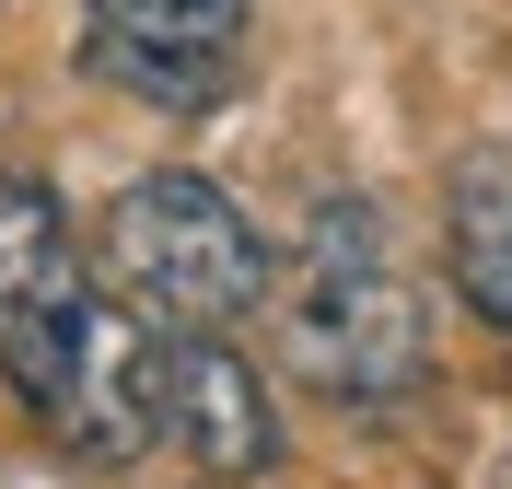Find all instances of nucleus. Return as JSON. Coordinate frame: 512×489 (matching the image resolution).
<instances>
[{
    "label": "nucleus",
    "mask_w": 512,
    "mask_h": 489,
    "mask_svg": "<svg viewBox=\"0 0 512 489\" xmlns=\"http://www.w3.org/2000/svg\"><path fill=\"white\" fill-rule=\"evenodd\" d=\"M280 350L315 396H350V408H396V396L431 373V315H419V280L384 245L373 198H326L303 222V257H291L280 292Z\"/></svg>",
    "instance_id": "1"
},
{
    "label": "nucleus",
    "mask_w": 512,
    "mask_h": 489,
    "mask_svg": "<svg viewBox=\"0 0 512 489\" xmlns=\"http://www.w3.org/2000/svg\"><path fill=\"white\" fill-rule=\"evenodd\" d=\"M105 280H117V303H140L152 326H245L256 303L280 292L268 233H256L210 175H187V163L117 187V210H105Z\"/></svg>",
    "instance_id": "2"
},
{
    "label": "nucleus",
    "mask_w": 512,
    "mask_h": 489,
    "mask_svg": "<svg viewBox=\"0 0 512 489\" xmlns=\"http://www.w3.org/2000/svg\"><path fill=\"white\" fill-rule=\"evenodd\" d=\"M0 385L24 396L35 420L59 431L70 455L94 466H128L163 443V396H152V315L117 292H82L47 338H24V350L0 361Z\"/></svg>",
    "instance_id": "3"
},
{
    "label": "nucleus",
    "mask_w": 512,
    "mask_h": 489,
    "mask_svg": "<svg viewBox=\"0 0 512 489\" xmlns=\"http://www.w3.org/2000/svg\"><path fill=\"white\" fill-rule=\"evenodd\" d=\"M82 70L152 117H210L245 82V0H82Z\"/></svg>",
    "instance_id": "4"
},
{
    "label": "nucleus",
    "mask_w": 512,
    "mask_h": 489,
    "mask_svg": "<svg viewBox=\"0 0 512 489\" xmlns=\"http://www.w3.org/2000/svg\"><path fill=\"white\" fill-rule=\"evenodd\" d=\"M152 396H163V443L198 478H268L280 466V408L256 385V361L233 350V326H152Z\"/></svg>",
    "instance_id": "5"
},
{
    "label": "nucleus",
    "mask_w": 512,
    "mask_h": 489,
    "mask_svg": "<svg viewBox=\"0 0 512 489\" xmlns=\"http://www.w3.org/2000/svg\"><path fill=\"white\" fill-rule=\"evenodd\" d=\"M82 292H94V280H82V245H70L59 187L0 163V361L24 350V338H47Z\"/></svg>",
    "instance_id": "6"
},
{
    "label": "nucleus",
    "mask_w": 512,
    "mask_h": 489,
    "mask_svg": "<svg viewBox=\"0 0 512 489\" xmlns=\"http://www.w3.org/2000/svg\"><path fill=\"white\" fill-rule=\"evenodd\" d=\"M443 245H454V292L478 303L489 326H512V163H466L454 175Z\"/></svg>",
    "instance_id": "7"
}]
</instances>
